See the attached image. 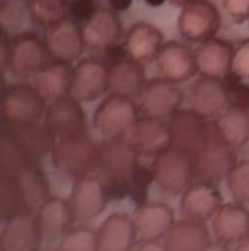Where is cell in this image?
Wrapping results in <instances>:
<instances>
[{
    "instance_id": "obj_1",
    "label": "cell",
    "mask_w": 249,
    "mask_h": 251,
    "mask_svg": "<svg viewBox=\"0 0 249 251\" xmlns=\"http://www.w3.org/2000/svg\"><path fill=\"white\" fill-rule=\"evenodd\" d=\"M51 198V187L38 162H24L2 171L3 217L20 211L36 212Z\"/></svg>"
},
{
    "instance_id": "obj_2",
    "label": "cell",
    "mask_w": 249,
    "mask_h": 251,
    "mask_svg": "<svg viewBox=\"0 0 249 251\" xmlns=\"http://www.w3.org/2000/svg\"><path fill=\"white\" fill-rule=\"evenodd\" d=\"M139 152L127 138L109 139L100 144L97 175L105 182L111 201L129 198V185L139 166Z\"/></svg>"
},
{
    "instance_id": "obj_3",
    "label": "cell",
    "mask_w": 249,
    "mask_h": 251,
    "mask_svg": "<svg viewBox=\"0 0 249 251\" xmlns=\"http://www.w3.org/2000/svg\"><path fill=\"white\" fill-rule=\"evenodd\" d=\"M45 39L33 31L15 35L3 50V63L8 72L18 79H33L51 61Z\"/></svg>"
},
{
    "instance_id": "obj_4",
    "label": "cell",
    "mask_w": 249,
    "mask_h": 251,
    "mask_svg": "<svg viewBox=\"0 0 249 251\" xmlns=\"http://www.w3.org/2000/svg\"><path fill=\"white\" fill-rule=\"evenodd\" d=\"M100 145L92 141L88 133L55 139L51 159L57 171L73 179L97 172Z\"/></svg>"
},
{
    "instance_id": "obj_5",
    "label": "cell",
    "mask_w": 249,
    "mask_h": 251,
    "mask_svg": "<svg viewBox=\"0 0 249 251\" xmlns=\"http://www.w3.org/2000/svg\"><path fill=\"white\" fill-rule=\"evenodd\" d=\"M139 117L135 99L109 94L99 103L92 115V127L103 141L127 138Z\"/></svg>"
},
{
    "instance_id": "obj_6",
    "label": "cell",
    "mask_w": 249,
    "mask_h": 251,
    "mask_svg": "<svg viewBox=\"0 0 249 251\" xmlns=\"http://www.w3.org/2000/svg\"><path fill=\"white\" fill-rule=\"evenodd\" d=\"M46 100L32 84H12L2 94V120L6 127L35 124L45 117Z\"/></svg>"
},
{
    "instance_id": "obj_7",
    "label": "cell",
    "mask_w": 249,
    "mask_h": 251,
    "mask_svg": "<svg viewBox=\"0 0 249 251\" xmlns=\"http://www.w3.org/2000/svg\"><path fill=\"white\" fill-rule=\"evenodd\" d=\"M151 168L155 184L172 196L182 195L194 181L193 155L175 147L155 155Z\"/></svg>"
},
{
    "instance_id": "obj_8",
    "label": "cell",
    "mask_w": 249,
    "mask_h": 251,
    "mask_svg": "<svg viewBox=\"0 0 249 251\" xmlns=\"http://www.w3.org/2000/svg\"><path fill=\"white\" fill-rule=\"evenodd\" d=\"M221 28V14L209 0H193L181 8L179 35L190 44H202L216 38Z\"/></svg>"
},
{
    "instance_id": "obj_9",
    "label": "cell",
    "mask_w": 249,
    "mask_h": 251,
    "mask_svg": "<svg viewBox=\"0 0 249 251\" xmlns=\"http://www.w3.org/2000/svg\"><path fill=\"white\" fill-rule=\"evenodd\" d=\"M167 123L172 136V147L191 155L200 151L215 136L213 123L191 108L176 111Z\"/></svg>"
},
{
    "instance_id": "obj_10",
    "label": "cell",
    "mask_w": 249,
    "mask_h": 251,
    "mask_svg": "<svg viewBox=\"0 0 249 251\" xmlns=\"http://www.w3.org/2000/svg\"><path fill=\"white\" fill-rule=\"evenodd\" d=\"M135 100L140 117L164 120L181 109L183 93L176 82L166 78H151L146 79Z\"/></svg>"
},
{
    "instance_id": "obj_11",
    "label": "cell",
    "mask_w": 249,
    "mask_h": 251,
    "mask_svg": "<svg viewBox=\"0 0 249 251\" xmlns=\"http://www.w3.org/2000/svg\"><path fill=\"white\" fill-rule=\"evenodd\" d=\"M236 148L215 136L193 155L194 179L218 185L236 166Z\"/></svg>"
},
{
    "instance_id": "obj_12",
    "label": "cell",
    "mask_w": 249,
    "mask_h": 251,
    "mask_svg": "<svg viewBox=\"0 0 249 251\" xmlns=\"http://www.w3.org/2000/svg\"><path fill=\"white\" fill-rule=\"evenodd\" d=\"M109 202V192L97 174L73 179L69 205L72 208L75 222L96 218L106 209Z\"/></svg>"
},
{
    "instance_id": "obj_13",
    "label": "cell",
    "mask_w": 249,
    "mask_h": 251,
    "mask_svg": "<svg viewBox=\"0 0 249 251\" xmlns=\"http://www.w3.org/2000/svg\"><path fill=\"white\" fill-rule=\"evenodd\" d=\"M109 91V66L100 58L87 57L73 66L70 96L79 102H94Z\"/></svg>"
},
{
    "instance_id": "obj_14",
    "label": "cell",
    "mask_w": 249,
    "mask_h": 251,
    "mask_svg": "<svg viewBox=\"0 0 249 251\" xmlns=\"http://www.w3.org/2000/svg\"><path fill=\"white\" fill-rule=\"evenodd\" d=\"M44 124L55 139L87 133V120L81 102L70 94L48 103Z\"/></svg>"
},
{
    "instance_id": "obj_15",
    "label": "cell",
    "mask_w": 249,
    "mask_h": 251,
    "mask_svg": "<svg viewBox=\"0 0 249 251\" xmlns=\"http://www.w3.org/2000/svg\"><path fill=\"white\" fill-rule=\"evenodd\" d=\"M42 239L36 212L20 211L5 217L2 251H36Z\"/></svg>"
},
{
    "instance_id": "obj_16",
    "label": "cell",
    "mask_w": 249,
    "mask_h": 251,
    "mask_svg": "<svg viewBox=\"0 0 249 251\" xmlns=\"http://www.w3.org/2000/svg\"><path fill=\"white\" fill-rule=\"evenodd\" d=\"M132 220L137 242L164 238L176 222L173 209L161 202H146L137 205Z\"/></svg>"
},
{
    "instance_id": "obj_17",
    "label": "cell",
    "mask_w": 249,
    "mask_h": 251,
    "mask_svg": "<svg viewBox=\"0 0 249 251\" xmlns=\"http://www.w3.org/2000/svg\"><path fill=\"white\" fill-rule=\"evenodd\" d=\"M44 39L51 58L58 61H78L85 48L81 24L72 18H66L65 21L46 28Z\"/></svg>"
},
{
    "instance_id": "obj_18",
    "label": "cell",
    "mask_w": 249,
    "mask_h": 251,
    "mask_svg": "<svg viewBox=\"0 0 249 251\" xmlns=\"http://www.w3.org/2000/svg\"><path fill=\"white\" fill-rule=\"evenodd\" d=\"M223 205V196L215 184L194 179L182 193L181 212L183 218L206 223L212 220Z\"/></svg>"
},
{
    "instance_id": "obj_19",
    "label": "cell",
    "mask_w": 249,
    "mask_h": 251,
    "mask_svg": "<svg viewBox=\"0 0 249 251\" xmlns=\"http://www.w3.org/2000/svg\"><path fill=\"white\" fill-rule=\"evenodd\" d=\"M155 65L161 74V78L176 84L188 81L199 74L194 50L176 41L166 42L161 47L157 58H155Z\"/></svg>"
},
{
    "instance_id": "obj_20",
    "label": "cell",
    "mask_w": 249,
    "mask_h": 251,
    "mask_svg": "<svg viewBox=\"0 0 249 251\" xmlns=\"http://www.w3.org/2000/svg\"><path fill=\"white\" fill-rule=\"evenodd\" d=\"M85 48L92 51H105L122 39L124 30L121 20L112 9L99 8L90 20L81 24Z\"/></svg>"
},
{
    "instance_id": "obj_21",
    "label": "cell",
    "mask_w": 249,
    "mask_h": 251,
    "mask_svg": "<svg viewBox=\"0 0 249 251\" xmlns=\"http://www.w3.org/2000/svg\"><path fill=\"white\" fill-rule=\"evenodd\" d=\"M127 139L145 157H155L172 147L169 123L158 118L139 117Z\"/></svg>"
},
{
    "instance_id": "obj_22",
    "label": "cell",
    "mask_w": 249,
    "mask_h": 251,
    "mask_svg": "<svg viewBox=\"0 0 249 251\" xmlns=\"http://www.w3.org/2000/svg\"><path fill=\"white\" fill-rule=\"evenodd\" d=\"M212 229L216 241L227 245H237L249 238V209L245 203H223L212 218Z\"/></svg>"
},
{
    "instance_id": "obj_23",
    "label": "cell",
    "mask_w": 249,
    "mask_h": 251,
    "mask_svg": "<svg viewBox=\"0 0 249 251\" xmlns=\"http://www.w3.org/2000/svg\"><path fill=\"white\" fill-rule=\"evenodd\" d=\"M188 105L197 114L206 118H215L228 108L224 81L218 78L200 76L188 90Z\"/></svg>"
},
{
    "instance_id": "obj_24",
    "label": "cell",
    "mask_w": 249,
    "mask_h": 251,
    "mask_svg": "<svg viewBox=\"0 0 249 251\" xmlns=\"http://www.w3.org/2000/svg\"><path fill=\"white\" fill-rule=\"evenodd\" d=\"M234 45L221 38L202 42L194 50L196 65L200 76L224 79L231 74V58Z\"/></svg>"
},
{
    "instance_id": "obj_25",
    "label": "cell",
    "mask_w": 249,
    "mask_h": 251,
    "mask_svg": "<svg viewBox=\"0 0 249 251\" xmlns=\"http://www.w3.org/2000/svg\"><path fill=\"white\" fill-rule=\"evenodd\" d=\"M122 45L129 57L140 61H155L161 47L164 45V35L160 28L146 21H137L130 25Z\"/></svg>"
},
{
    "instance_id": "obj_26",
    "label": "cell",
    "mask_w": 249,
    "mask_h": 251,
    "mask_svg": "<svg viewBox=\"0 0 249 251\" xmlns=\"http://www.w3.org/2000/svg\"><path fill=\"white\" fill-rule=\"evenodd\" d=\"M72 63L51 60L42 71L35 75V78L32 79V85L46 100V103H51L57 99L69 96L72 90Z\"/></svg>"
},
{
    "instance_id": "obj_27",
    "label": "cell",
    "mask_w": 249,
    "mask_h": 251,
    "mask_svg": "<svg viewBox=\"0 0 249 251\" xmlns=\"http://www.w3.org/2000/svg\"><path fill=\"white\" fill-rule=\"evenodd\" d=\"M136 241L132 215L113 212L97 230V251H130Z\"/></svg>"
},
{
    "instance_id": "obj_28",
    "label": "cell",
    "mask_w": 249,
    "mask_h": 251,
    "mask_svg": "<svg viewBox=\"0 0 249 251\" xmlns=\"http://www.w3.org/2000/svg\"><path fill=\"white\" fill-rule=\"evenodd\" d=\"M38 225L45 241H60L70 229L75 222L69 201L51 196L38 211Z\"/></svg>"
},
{
    "instance_id": "obj_29",
    "label": "cell",
    "mask_w": 249,
    "mask_h": 251,
    "mask_svg": "<svg viewBox=\"0 0 249 251\" xmlns=\"http://www.w3.org/2000/svg\"><path fill=\"white\" fill-rule=\"evenodd\" d=\"M146 82L143 63L126 55L109 65V91L135 99Z\"/></svg>"
},
{
    "instance_id": "obj_30",
    "label": "cell",
    "mask_w": 249,
    "mask_h": 251,
    "mask_svg": "<svg viewBox=\"0 0 249 251\" xmlns=\"http://www.w3.org/2000/svg\"><path fill=\"white\" fill-rule=\"evenodd\" d=\"M164 242L169 251H203L210 242V232L203 222L182 218L173 223Z\"/></svg>"
},
{
    "instance_id": "obj_31",
    "label": "cell",
    "mask_w": 249,
    "mask_h": 251,
    "mask_svg": "<svg viewBox=\"0 0 249 251\" xmlns=\"http://www.w3.org/2000/svg\"><path fill=\"white\" fill-rule=\"evenodd\" d=\"M212 123L216 136L228 145L239 148L249 142V111L228 106Z\"/></svg>"
},
{
    "instance_id": "obj_32",
    "label": "cell",
    "mask_w": 249,
    "mask_h": 251,
    "mask_svg": "<svg viewBox=\"0 0 249 251\" xmlns=\"http://www.w3.org/2000/svg\"><path fill=\"white\" fill-rule=\"evenodd\" d=\"M70 0H27V12L33 23L49 28L69 18Z\"/></svg>"
},
{
    "instance_id": "obj_33",
    "label": "cell",
    "mask_w": 249,
    "mask_h": 251,
    "mask_svg": "<svg viewBox=\"0 0 249 251\" xmlns=\"http://www.w3.org/2000/svg\"><path fill=\"white\" fill-rule=\"evenodd\" d=\"M58 251H97V230L85 226L72 227L58 242Z\"/></svg>"
},
{
    "instance_id": "obj_34",
    "label": "cell",
    "mask_w": 249,
    "mask_h": 251,
    "mask_svg": "<svg viewBox=\"0 0 249 251\" xmlns=\"http://www.w3.org/2000/svg\"><path fill=\"white\" fill-rule=\"evenodd\" d=\"M226 181L236 202L249 203V160L237 162Z\"/></svg>"
},
{
    "instance_id": "obj_35",
    "label": "cell",
    "mask_w": 249,
    "mask_h": 251,
    "mask_svg": "<svg viewBox=\"0 0 249 251\" xmlns=\"http://www.w3.org/2000/svg\"><path fill=\"white\" fill-rule=\"evenodd\" d=\"M154 181V174L151 166L139 165L137 169L133 172L129 185V198L137 205L148 202V192Z\"/></svg>"
},
{
    "instance_id": "obj_36",
    "label": "cell",
    "mask_w": 249,
    "mask_h": 251,
    "mask_svg": "<svg viewBox=\"0 0 249 251\" xmlns=\"http://www.w3.org/2000/svg\"><path fill=\"white\" fill-rule=\"evenodd\" d=\"M223 81L227 93L228 106L249 111V84L233 74L227 75Z\"/></svg>"
},
{
    "instance_id": "obj_37",
    "label": "cell",
    "mask_w": 249,
    "mask_h": 251,
    "mask_svg": "<svg viewBox=\"0 0 249 251\" xmlns=\"http://www.w3.org/2000/svg\"><path fill=\"white\" fill-rule=\"evenodd\" d=\"M231 74L245 81L249 79V39H243L234 45Z\"/></svg>"
},
{
    "instance_id": "obj_38",
    "label": "cell",
    "mask_w": 249,
    "mask_h": 251,
    "mask_svg": "<svg viewBox=\"0 0 249 251\" xmlns=\"http://www.w3.org/2000/svg\"><path fill=\"white\" fill-rule=\"evenodd\" d=\"M97 5L94 0H70L69 3V17L76 23L82 24L90 20L97 11Z\"/></svg>"
},
{
    "instance_id": "obj_39",
    "label": "cell",
    "mask_w": 249,
    "mask_h": 251,
    "mask_svg": "<svg viewBox=\"0 0 249 251\" xmlns=\"http://www.w3.org/2000/svg\"><path fill=\"white\" fill-rule=\"evenodd\" d=\"M226 14L237 24L249 20V0H221Z\"/></svg>"
},
{
    "instance_id": "obj_40",
    "label": "cell",
    "mask_w": 249,
    "mask_h": 251,
    "mask_svg": "<svg viewBox=\"0 0 249 251\" xmlns=\"http://www.w3.org/2000/svg\"><path fill=\"white\" fill-rule=\"evenodd\" d=\"M135 251H169V248L166 242H161V239H155V241L139 242V247Z\"/></svg>"
},
{
    "instance_id": "obj_41",
    "label": "cell",
    "mask_w": 249,
    "mask_h": 251,
    "mask_svg": "<svg viewBox=\"0 0 249 251\" xmlns=\"http://www.w3.org/2000/svg\"><path fill=\"white\" fill-rule=\"evenodd\" d=\"M109 8L115 12H124L132 6L133 0H108Z\"/></svg>"
},
{
    "instance_id": "obj_42",
    "label": "cell",
    "mask_w": 249,
    "mask_h": 251,
    "mask_svg": "<svg viewBox=\"0 0 249 251\" xmlns=\"http://www.w3.org/2000/svg\"><path fill=\"white\" fill-rule=\"evenodd\" d=\"M203 251H231V250H230V245L227 244H223L220 241H212Z\"/></svg>"
},
{
    "instance_id": "obj_43",
    "label": "cell",
    "mask_w": 249,
    "mask_h": 251,
    "mask_svg": "<svg viewBox=\"0 0 249 251\" xmlns=\"http://www.w3.org/2000/svg\"><path fill=\"white\" fill-rule=\"evenodd\" d=\"M234 251H249V238H246L240 244H237Z\"/></svg>"
},
{
    "instance_id": "obj_44",
    "label": "cell",
    "mask_w": 249,
    "mask_h": 251,
    "mask_svg": "<svg viewBox=\"0 0 249 251\" xmlns=\"http://www.w3.org/2000/svg\"><path fill=\"white\" fill-rule=\"evenodd\" d=\"M148 6H152V8H158V6H163L167 0H145Z\"/></svg>"
},
{
    "instance_id": "obj_45",
    "label": "cell",
    "mask_w": 249,
    "mask_h": 251,
    "mask_svg": "<svg viewBox=\"0 0 249 251\" xmlns=\"http://www.w3.org/2000/svg\"><path fill=\"white\" fill-rule=\"evenodd\" d=\"M169 2L172 3V5H176V6H185L186 3H190V2H193V0H169Z\"/></svg>"
},
{
    "instance_id": "obj_46",
    "label": "cell",
    "mask_w": 249,
    "mask_h": 251,
    "mask_svg": "<svg viewBox=\"0 0 249 251\" xmlns=\"http://www.w3.org/2000/svg\"><path fill=\"white\" fill-rule=\"evenodd\" d=\"M36 251H58V250H54V248H44V247H39Z\"/></svg>"
}]
</instances>
